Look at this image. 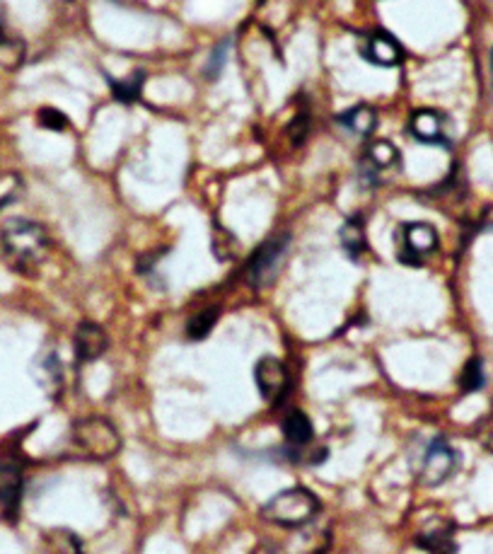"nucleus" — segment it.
<instances>
[{"label": "nucleus", "mask_w": 493, "mask_h": 554, "mask_svg": "<svg viewBox=\"0 0 493 554\" xmlns=\"http://www.w3.org/2000/svg\"><path fill=\"white\" fill-rule=\"evenodd\" d=\"M0 250L5 264L17 274H34L49 257L51 240L44 225L27 218H10L0 230Z\"/></svg>", "instance_id": "1"}, {"label": "nucleus", "mask_w": 493, "mask_h": 554, "mask_svg": "<svg viewBox=\"0 0 493 554\" xmlns=\"http://www.w3.org/2000/svg\"><path fill=\"white\" fill-rule=\"evenodd\" d=\"M73 448L87 460H109L121 450V436L112 421L104 417L80 419L73 426Z\"/></svg>", "instance_id": "2"}, {"label": "nucleus", "mask_w": 493, "mask_h": 554, "mask_svg": "<svg viewBox=\"0 0 493 554\" xmlns=\"http://www.w3.org/2000/svg\"><path fill=\"white\" fill-rule=\"evenodd\" d=\"M319 501L317 496L305 487H293L286 492H278L274 499L266 501L261 509L264 518L274 525H283V528H300L307 525L317 516Z\"/></svg>", "instance_id": "3"}, {"label": "nucleus", "mask_w": 493, "mask_h": 554, "mask_svg": "<svg viewBox=\"0 0 493 554\" xmlns=\"http://www.w3.org/2000/svg\"><path fill=\"white\" fill-rule=\"evenodd\" d=\"M457 465H460L457 450L445 438H435V441L428 443L426 453H423L419 482L423 487H440V484H445L455 475Z\"/></svg>", "instance_id": "4"}, {"label": "nucleus", "mask_w": 493, "mask_h": 554, "mask_svg": "<svg viewBox=\"0 0 493 554\" xmlns=\"http://www.w3.org/2000/svg\"><path fill=\"white\" fill-rule=\"evenodd\" d=\"M399 262L409 264V267H419L433 255L435 247H438V233H435L433 225L428 223H406L404 228H399Z\"/></svg>", "instance_id": "5"}, {"label": "nucleus", "mask_w": 493, "mask_h": 554, "mask_svg": "<svg viewBox=\"0 0 493 554\" xmlns=\"http://www.w3.org/2000/svg\"><path fill=\"white\" fill-rule=\"evenodd\" d=\"M254 380L266 402H281L288 392V371L274 356H266L254 366Z\"/></svg>", "instance_id": "6"}, {"label": "nucleus", "mask_w": 493, "mask_h": 554, "mask_svg": "<svg viewBox=\"0 0 493 554\" xmlns=\"http://www.w3.org/2000/svg\"><path fill=\"white\" fill-rule=\"evenodd\" d=\"M361 56L368 63H373V66L394 68L402 63L404 51L392 34L375 32V34H370V37H365V42L361 46Z\"/></svg>", "instance_id": "7"}, {"label": "nucleus", "mask_w": 493, "mask_h": 554, "mask_svg": "<svg viewBox=\"0 0 493 554\" xmlns=\"http://www.w3.org/2000/svg\"><path fill=\"white\" fill-rule=\"evenodd\" d=\"M409 134L426 146H448V134H445V117L435 109H419L411 114Z\"/></svg>", "instance_id": "8"}, {"label": "nucleus", "mask_w": 493, "mask_h": 554, "mask_svg": "<svg viewBox=\"0 0 493 554\" xmlns=\"http://www.w3.org/2000/svg\"><path fill=\"white\" fill-rule=\"evenodd\" d=\"M286 247H288V238H278L266 242L264 247H259L257 257L252 262V281L257 286L271 284L274 276L278 274V267H281L283 257H286Z\"/></svg>", "instance_id": "9"}, {"label": "nucleus", "mask_w": 493, "mask_h": 554, "mask_svg": "<svg viewBox=\"0 0 493 554\" xmlns=\"http://www.w3.org/2000/svg\"><path fill=\"white\" fill-rule=\"evenodd\" d=\"M22 496V470L15 460H0V509L15 516Z\"/></svg>", "instance_id": "10"}, {"label": "nucleus", "mask_w": 493, "mask_h": 554, "mask_svg": "<svg viewBox=\"0 0 493 554\" xmlns=\"http://www.w3.org/2000/svg\"><path fill=\"white\" fill-rule=\"evenodd\" d=\"M109 339L107 332L102 330L95 322H83V325L75 330V354H78V361H95L107 351Z\"/></svg>", "instance_id": "11"}, {"label": "nucleus", "mask_w": 493, "mask_h": 554, "mask_svg": "<svg viewBox=\"0 0 493 554\" xmlns=\"http://www.w3.org/2000/svg\"><path fill=\"white\" fill-rule=\"evenodd\" d=\"M416 545L423 547L428 554H455V530L448 521H433L421 530Z\"/></svg>", "instance_id": "12"}, {"label": "nucleus", "mask_w": 493, "mask_h": 554, "mask_svg": "<svg viewBox=\"0 0 493 554\" xmlns=\"http://www.w3.org/2000/svg\"><path fill=\"white\" fill-rule=\"evenodd\" d=\"M283 436H286L290 448H305L310 446L312 438H315V429H312V421L305 412H290L283 419Z\"/></svg>", "instance_id": "13"}, {"label": "nucleus", "mask_w": 493, "mask_h": 554, "mask_svg": "<svg viewBox=\"0 0 493 554\" xmlns=\"http://www.w3.org/2000/svg\"><path fill=\"white\" fill-rule=\"evenodd\" d=\"M339 124L356 136H370L377 126V114L373 107L356 105L339 114Z\"/></svg>", "instance_id": "14"}, {"label": "nucleus", "mask_w": 493, "mask_h": 554, "mask_svg": "<svg viewBox=\"0 0 493 554\" xmlns=\"http://www.w3.org/2000/svg\"><path fill=\"white\" fill-rule=\"evenodd\" d=\"M339 240L344 252L351 259H358L368 247V240H365V223L361 216H351L348 221L341 225L339 230Z\"/></svg>", "instance_id": "15"}, {"label": "nucleus", "mask_w": 493, "mask_h": 554, "mask_svg": "<svg viewBox=\"0 0 493 554\" xmlns=\"http://www.w3.org/2000/svg\"><path fill=\"white\" fill-rule=\"evenodd\" d=\"M397 160H399L397 148H394L390 141H377L368 148V153H365V163H368L370 170L375 172H382L387 170V167L397 165Z\"/></svg>", "instance_id": "16"}, {"label": "nucleus", "mask_w": 493, "mask_h": 554, "mask_svg": "<svg viewBox=\"0 0 493 554\" xmlns=\"http://www.w3.org/2000/svg\"><path fill=\"white\" fill-rule=\"evenodd\" d=\"M218 315H220L218 308H203L201 313H196L187 322V337L194 339V342H201V339H206L208 334L213 332V327H216Z\"/></svg>", "instance_id": "17"}, {"label": "nucleus", "mask_w": 493, "mask_h": 554, "mask_svg": "<svg viewBox=\"0 0 493 554\" xmlns=\"http://www.w3.org/2000/svg\"><path fill=\"white\" fill-rule=\"evenodd\" d=\"M143 80H145L143 71H138V73L129 75V78H126V80H112V78H109V85H112L116 100H121V102H133L138 95H141Z\"/></svg>", "instance_id": "18"}, {"label": "nucleus", "mask_w": 493, "mask_h": 554, "mask_svg": "<svg viewBox=\"0 0 493 554\" xmlns=\"http://www.w3.org/2000/svg\"><path fill=\"white\" fill-rule=\"evenodd\" d=\"M460 385L464 392H474L484 388V368H481V361H469L467 366H464V373L460 378Z\"/></svg>", "instance_id": "19"}, {"label": "nucleus", "mask_w": 493, "mask_h": 554, "mask_svg": "<svg viewBox=\"0 0 493 554\" xmlns=\"http://www.w3.org/2000/svg\"><path fill=\"white\" fill-rule=\"evenodd\" d=\"M228 49H230V44H228V42H223V44L218 46L216 51H213L211 56H208V63H206V78L216 80L218 75L223 73L225 61H228Z\"/></svg>", "instance_id": "20"}, {"label": "nucleus", "mask_w": 493, "mask_h": 554, "mask_svg": "<svg viewBox=\"0 0 493 554\" xmlns=\"http://www.w3.org/2000/svg\"><path fill=\"white\" fill-rule=\"evenodd\" d=\"M39 124L46 126V129H54V131H61L68 126V119L63 117L58 109H42L39 112Z\"/></svg>", "instance_id": "21"}, {"label": "nucleus", "mask_w": 493, "mask_h": 554, "mask_svg": "<svg viewBox=\"0 0 493 554\" xmlns=\"http://www.w3.org/2000/svg\"><path fill=\"white\" fill-rule=\"evenodd\" d=\"M491 63H493V51H491Z\"/></svg>", "instance_id": "22"}]
</instances>
